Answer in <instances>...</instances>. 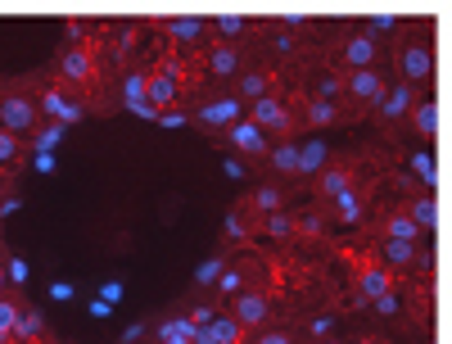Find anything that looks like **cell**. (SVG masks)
<instances>
[{"label":"cell","instance_id":"cell-1","mask_svg":"<svg viewBox=\"0 0 452 344\" xmlns=\"http://www.w3.org/2000/svg\"><path fill=\"white\" fill-rule=\"evenodd\" d=\"M36 122V109L28 95H0V131H9V136H18V131H28Z\"/></svg>","mask_w":452,"mask_h":344},{"label":"cell","instance_id":"cell-2","mask_svg":"<svg viewBox=\"0 0 452 344\" xmlns=\"http://www.w3.org/2000/svg\"><path fill=\"white\" fill-rule=\"evenodd\" d=\"M398 64H402V77H407V86H412V82H425L434 72V55H430L425 41H412V45H402Z\"/></svg>","mask_w":452,"mask_h":344},{"label":"cell","instance_id":"cell-3","mask_svg":"<svg viewBox=\"0 0 452 344\" xmlns=\"http://www.w3.org/2000/svg\"><path fill=\"white\" fill-rule=\"evenodd\" d=\"M272 317V303H267L263 290H240L236 294V322L240 326H263Z\"/></svg>","mask_w":452,"mask_h":344},{"label":"cell","instance_id":"cell-4","mask_svg":"<svg viewBox=\"0 0 452 344\" xmlns=\"http://www.w3.org/2000/svg\"><path fill=\"white\" fill-rule=\"evenodd\" d=\"M240 340H244V326L236 317H222V313L209 326H199V335H194V344H240Z\"/></svg>","mask_w":452,"mask_h":344},{"label":"cell","instance_id":"cell-5","mask_svg":"<svg viewBox=\"0 0 452 344\" xmlns=\"http://www.w3.org/2000/svg\"><path fill=\"white\" fill-rule=\"evenodd\" d=\"M253 127H263V131H285L290 127V114H285V104L276 100V95H263V100H253Z\"/></svg>","mask_w":452,"mask_h":344},{"label":"cell","instance_id":"cell-6","mask_svg":"<svg viewBox=\"0 0 452 344\" xmlns=\"http://www.w3.org/2000/svg\"><path fill=\"white\" fill-rule=\"evenodd\" d=\"M344 91L353 95V100H362V104H380L385 82L375 77V68H358V72H353V77L344 82Z\"/></svg>","mask_w":452,"mask_h":344},{"label":"cell","instance_id":"cell-7","mask_svg":"<svg viewBox=\"0 0 452 344\" xmlns=\"http://www.w3.org/2000/svg\"><path fill=\"white\" fill-rule=\"evenodd\" d=\"M231 145H236L240 154H253V158H263L272 150V145H267V131L253 127V122H236V127H231Z\"/></svg>","mask_w":452,"mask_h":344},{"label":"cell","instance_id":"cell-8","mask_svg":"<svg viewBox=\"0 0 452 344\" xmlns=\"http://www.w3.org/2000/svg\"><path fill=\"white\" fill-rule=\"evenodd\" d=\"M41 109L59 122V127H68V122H77V118H82V104H77V100H68L64 91H41Z\"/></svg>","mask_w":452,"mask_h":344},{"label":"cell","instance_id":"cell-9","mask_svg":"<svg viewBox=\"0 0 452 344\" xmlns=\"http://www.w3.org/2000/svg\"><path fill=\"white\" fill-rule=\"evenodd\" d=\"M412 104H417V86L402 82V86H394V91H385L375 109H380L385 118H407V114H412Z\"/></svg>","mask_w":452,"mask_h":344},{"label":"cell","instance_id":"cell-10","mask_svg":"<svg viewBox=\"0 0 452 344\" xmlns=\"http://www.w3.org/2000/svg\"><path fill=\"white\" fill-rule=\"evenodd\" d=\"M181 95V82L172 77V72H154L150 82H145V100H150L154 109H167Z\"/></svg>","mask_w":452,"mask_h":344},{"label":"cell","instance_id":"cell-11","mask_svg":"<svg viewBox=\"0 0 452 344\" xmlns=\"http://www.w3.org/2000/svg\"><path fill=\"white\" fill-rule=\"evenodd\" d=\"M385 290H394V276H389V267H366V272H362V290H358V303L380 299Z\"/></svg>","mask_w":452,"mask_h":344},{"label":"cell","instance_id":"cell-12","mask_svg":"<svg viewBox=\"0 0 452 344\" xmlns=\"http://www.w3.org/2000/svg\"><path fill=\"white\" fill-rule=\"evenodd\" d=\"M344 59L353 64V72H358V68H371V64H375V41H371L366 32L348 36V45H344Z\"/></svg>","mask_w":452,"mask_h":344},{"label":"cell","instance_id":"cell-13","mask_svg":"<svg viewBox=\"0 0 452 344\" xmlns=\"http://www.w3.org/2000/svg\"><path fill=\"white\" fill-rule=\"evenodd\" d=\"M59 72H64L68 82H91L95 64H91V55H87V50H77V45H72V50L59 59Z\"/></svg>","mask_w":452,"mask_h":344},{"label":"cell","instance_id":"cell-14","mask_svg":"<svg viewBox=\"0 0 452 344\" xmlns=\"http://www.w3.org/2000/svg\"><path fill=\"white\" fill-rule=\"evenodd\" d=\"M407 217H412V227H417V231H434V227H439V204H434V195L412 200V204H407Z\"/></svg>","mask_w":452,"mask_h":344},{"label":"cell","instance_id":"cell-15","mask_svg":"<svg viewBox=\"0 0 452 344\" xmlns=\"http://www.w3.org/2000/svg\"><path fill=\"white\" fill-rule=\"evenodd\" d=\"M412 122H417V136L430 141L439 131V104L434 100H417V104H412Z\"/></svg>","mask_w":452,"mask_h":344},{"label":"cell","instance_id":"cell-16","mask_svg":"<svg viewBox=\"0 0 452 344\" xmlns=\"http://www.w3.org/2000/svg\"><path fill=\"white\" fill-rule=\"evenodd\" d=\"M209 72L213 77H231V72H240V50L236 45H217L209 55Z\"/></svg>","mask_w":452,"mask_h":344},{"label":"cell","instance_id":"cell-17","mask_svg":"<svg viewBox=\"0 0 452 344\" xmlns=\"http://www.w3.org/2000/svg\"><path fill=\"white\" fill-rule=\"evenodd\" d=\"M167 32H172V41H199V36L209 32V23L194 18V14H181V18L167 23Z\"/></svg>","mask_w":452,"mask_h":344},{"label":"cell","instance_id":"cell-18","mask_svg":"<svg viewBox=\"0 0 452 344\" xmlns=\"http://www.w3.org/2000/svg\"><path fill=\"white\" fill-rule=\"evenodd\" d=\"M321 163H326V141H308V145L299 150V172H303V177H312V172H326Z\"/></svg>","mask_w":452,"mask_h":344},{"label":"cell","instance_id":"cell-19","mask_svg":"<svg viewBox=\"0 0 452 344\" xmlns=\"http://www.w3.org/2000/svg\"><path fill=\"white\" fill-rule=\"evenodd\" d=\"M385 267H407L412 258H417V244H407V240H385Z\"/></svg>","mask_w":452,"mask_h":344},{"label":"cell","instance_id":"cell-20","mask_svg":"<svg viewBox=\"0 0 452 344\" xmlns=\"http://www.w3.org/2000/svg\"><path fill=\"white\" fill-rule=\"evenodd\" d=\"M385 231H389L385 240H407V244H417V236H421V231L412 227V217H407V213H394V217H389V227H385Z\"/></svg>","mask_w":452,"mask_h":344},{"label":"cell","instance_id":"cell-21","mask_svg":"<svg viewBox=\"0 0 452 344\" xmlns=\"http://www.w3.org/2000/svg\"><path fill=\"white\" fill-rule=\"evenodd\" d=\"M236 114H240V100H217V104H204L199 109L204 122H231Z\"/></svg>","mask_w":452,"mask_h":344},{"label":"cell","instance_id":"cell-22","mask_svg":"<svg viewBox=\"0 0 452 344\" xmlns=\"http://www.w3.org/2000/svg\"><path fill=\"white\" fill-rule=\"evenodd\" d=\"M267 158H272L280 172H299V145H272Z\"/></svg>","mask_w":452,"mask_h":344},{"label":"cell","instance_id":"cell-23","mask_svg":"<svg viewBox=\"0 0 452 344\" xmlns=\"http://www.w3.org/2000/svg\"><path fill=\"white\" fill-rule=\"evenodd\" d=\"M9 335H18V340H36V335H41V313H23V308H18L14 330H9Z\"/></svg>","mask_w":452,"mask_h":344},{"label":"cell","instance_id":"cell-24","mask_svg":"<svg viewBox=\"0 0 452 344\" xmlns=\"http://www.w3.org/2000/svg\"><path fill=\"white\" fill-rule=\"evenodd\" d=\"M213 28H217V36H226V41H231V36H240L244 28H249V18H244V14H217Z\"/></svg>","mask_w":452,"mask_h":344},{"label":"cell","instance_id":"cell-25","mask_svg":"<svg viewBox=\"0 0 452 344\" xmlns=\"http://www.w3.org/2000/svg\"><path fill=\"white\" fill-rule=\"evenodd\" d=\"M14 317H18V303L0 294V344L9 340V330H14Z\"/></svg>","mask_w":452,"mask_h":344},{"label":"cell","instance_id":"cell-26","mask_svg":"<svg viewBox=\"0 0 452 344\" xmlns=\"http://www.w3.org/2000/svg\"><path fill=\"white\" fill-rule=\"evenodd\" d=\"M321 190L331 195V200H335V195H344V190H348V172H335V168L321 172Z\"/></svg>","mask_w":452,"mask_h":344},{"label":"cell","instance_id":"cell-27","mask_svg":"<svg viewBox=\"0 0 452 344\" xmlns=\"http://www.w3.org/2000/svg\"><path fill=\"white\" fill-rule=\"evenodd\" d=\"M240 95H249V100H263V95H267V77H263V72H249V77H240Z\"/></svg>","mask_w":452,"mask_h":344},{"label":"cell","instance_id":"cell-28","mask_svg":"<svg viewBox=\"0 0 452 344\" xmlns=\"http://www.w3.org/2000/svg\"><path fill=\"white\" fill-rule=\"evenodd\" d=\"M59 141H64V127H59V122H50V127L36 136V154H50V145H59Z\"/></svg>","mask_w":452,"mask_h":344},{"label":"cell","instance_id":"cell-29","mask_svg":"<svg viewBox=\"0 0 452 344\" xmlns=\"http://www.w3.org/2000/svg\"><path fill=\"white\" fill-rule=\"evenodd\" d=\"M217 290H226V294H240V290H244V272H236V267H226V272L217 276Z\"/></svg>","mask_w":452,"mask_h":344},{"label":"cell","instance_id":"cell-30","mask_svg":"<svg viewBox=\"0 0 452 344\" xmlns=\"http://www.w3.org/2000/svg\"><path fill=\"white\" fill-rule=\"evenodd\" d=\"M308 118L316 122V127H326V122L335 118V104H326V100H312V104H308Z\"/></svg>","mask_w":452,"mask_h":344},{"label":"cell","instance_id":"cell-31","mask_svg":"<svg viewBox=\"0 0 452 344\" xmlns=\"http://www.w3.org/2000/svg\"><path fill=\"white\" fill-rule=\"evenodd\" d=\"M339 91H344V82H339V77H321V82H316V100H326V104H331Z\"/></svg>","mask_w":452,"mask_h":344},{"label":"cell","instance_id":"cell-32","mask_svg":"<svg viewBox=\"0 0 452 344\" xmlns=\"http://www.w3.org/2000/svg\"><path fill=\"white\" fill-rule=\"evenodd\" d=\"M290 227H294V222H290L280 208H276V213H267V236H290Z\"/></svg>","mask_w":452,"mask_h":344},{"label":"cell","instance_id":"cell-33","mask_svg":"<svg viewBox=\"0 0 452 344\" xmlns=\"http://www.w3.org/2000/svg\"><path fill=\"white\" fill-rule=\"evenodd\" d=\"M335 204H339V217H344V222H358V200H353V190L335 195Z\"/></svg>","mask_w":452,"mask_h":344},{"label":"cell","instance_id":"cell-34","mask_svg":"<svg viewBox=\"0 0 452 344\" xmlns=\"http://www.w3.org/2000/svg\"><path fill=\"white\" fill-rule=\"evenodd\" d=\"M412 168H417V177L425 181V186H434V158L430 154H417V158H412Z\"/></svg>","mask_w":452,"mask_h":344},{"label":"cell","instance_id":"cell-35","mask_svg":"<svg viewBox=\"0 0 452 344\" xmlns=\"http://www.w3.org/2000/svg\"><path fill=\"white\" fill-rule=\"evenodd\" d=\"M222 272H226V263H217V258H213V263L199 267V276H194V281H199V286H217V276H222Z\"/></svg>","mask_w":452,"mask_h":344},{"label":"cell","instance_id":"cell-36","mask_svg":"<svg viewBox=\"0 0 452 344\" xmlns=\"http://www.w3.org/2000/svg\"><path fill=\"white\" fill-rule=\"evenodd\" d=\"M258 208H263V213H276V208H280V190L276 186H263L258 190Z\"/></svg>","mask_w":452,"mask_h":344},{"label":"cell","instance_id":"cell-37","mask_svg":"<svg viewBox=\"0 0 452 344\" xmlns=\"http://www.w3.org/2000/svg\"><path fill=\"white\" fill-rule=\"evenodd\" d=\"M14 154H18V136L0 131V163H14Z\"/></svg>","mask_w":452,"mask_h":344},{"label":"cell","instance_id":"cell-38","mask_svg":"<svg viewBox=\"0 0 452 344\" xmlns=\"http://www.w3.org/2000/svg\"><path fill=\"white\" fill-rule=\"evenodd\" d=\"M213 317H217V308H213V303H194V308H190V322H194V326H209Z\"/></svg>","mask_w":452,"mask_h":344},{"label":"cell","instance_id":"cell-39","mask_svg":"<svg viewBox=\"0 0 452 344\" xmlns=\"http://www.w3.org/2000/svg\"><path fill=\"white\" fill-rule=\"evenodd\" d=\"M371 303H375V308H380L385 317H389V313H398V294H394V290H385L380 299H371Z\"/></svg>","mask_w":452,"mask_h":344},{"label":"cell","instance_id":"cell-40","mask_svg":"<svg viewBox=\"0 0 452 344\" xmlns=\"http://www.w3.org/2000/svg\"><path fill=\"white\" fill-rule=\"evenodd\" d=\"M140 95H145V77L131 72V77H127V100H140Z\"/></svg>","mask_w":452,"mask_h":344},{"label":"cell","instance_id":"cell-41","mask_svg":"<svg viewBox=\"0 0 452 344\" xmlns=\"http://www.w3.org/2000/svg\"><path fill=\"white\" fill-rule=\"evenodd\" d=\"M331 326H335V322H331V313H326V317H312V335H316V340L331 335Z\"/></svg>","mask_w":452,"mask_h":344},{"label":"cell","instance_id":"cell-42","mask_svg":"<svg viewBox=\"0 0 452 344\" xmlns=\"http://www.w3.org/2000/svg\"><path fill=\"white\" fill-rule=\"evenodd\" d=\"M253 344H290V335H285V330H267V335H258Z\"/></svg>","mask_w":452,"mask_h":344},{"label":"cell","instance_id":"cell-43","mask_svg":"<svg viewBox=\"0 0 452 344\" xmlns=\"http://www.w3.org/2000/svg\"><path fill=\"white\" fill-rule=\"evenodd\" d=\"M9 281H28V263H23V258L9 263Z\"/></svg>","mask_w":452,"mask_h":344},{"label":"cell","instance_id":"cell-44","mask_svg":"<svg viewBox=\"0 0 452 344\" xmlns=\"http://www.w3.org/2000/svg\"><path fill=\"white\" fill-rule=\"evenodd\" d=\"M371 28H375V32H389V28H394V14H375Z\"/></svg>","mask_w":452,"mask_h":344},{"label":"cell","instance_id":"cell-45","mask_svg":"<svg viewBox=\"0 0 452 344\" xmlns=\"http://www.w3.org/2000/svg\"><path fill=\"white\" fill-rule=\"evenodd\" d=\"M127 104H131V109H136V114H140V118H154V104H150V100H127Z\"/></svg>","mask_w":452,"mask_h":344},{"label":"cell","instance_id":"cell-46","mask_svg":"<svg viewBox=\"0 0 452 344\" xmlns=\"http://www.w3.org/2000/svg\"><path fill=\"white\" fill-rule=\"evenodd\" d=\"M299 227H303V231H321V217L308 213V217H299Z\"/></svg>","mask_w":452,"mask_h":344},{"label":"cell","instance_id":"cell-47","mask_svg":"<svg viewBox=\"0 0 452 344\" xmlns=\"http://www.w3.org/2000/svg\"><path fill=\"white\" fill-rule=\"evenodd\" d=\"M226 231H231V236H244V222H240V213H231V217H226Z\"/></svg>","mask_w":452,"mask_h":344},{"label":"cell","instance_id":"cell-48","mask_svg":"<svg viewBox=\"0 0 452 344\" xmlns=\"http://www.w3.org/2000/svg\"><path fill=\"white\" fill-rule=\"evenodd\" d=\"M36 172H55V158L50 154H36Z\"/></svg>","mask_w":452,"mask_h":344},{"label":"cell","instance_id":"cell-49","mask_svg":"<svg viewBox=\"0 0 452 344\" xmlns=\"http://www.w3.org/2000/svg\"><path fill=\"white\" fill-rule=\"evenodd\" d=\"M163 122H167V127H181V122H186V114H177V109H167V114H163Z\"/></svg>","mask_w":452,"mask_h":344},{"label":"cell","instance_id":"cell-50","mask_svg":"<svg viewBox=\"0 0 452 344\" xmlns=\"http://www.w3.org/2000/svg\"><path fill=\"white\" fill-rule=\"evenodd\" d=\"M222 168H226V177H244V168H240V158H226V163H222Z\"/></svg>","mask_w":452,"mask_h":344},{"label":"cell","instance_id":"cell-51","mask_svg":"<svg viewBox=\"0 0 452 344\" xmlns=\"http://www.w3.org/2000/svg\"><path fill=\"white\" fill-rule=\"evenodd\" d=\"M100 294H104V299H109V303H114V299H118V294H122V286H118V281H109V286H104Z\"/></svg>","mask_w":452,"mask_h":344},{"label":"cell","instance_id":"cell-52","mask_svg":"<svg viewBox=\"0 0 452 344\" xmlns=\"http://www.w3.org/2000/svg\"><path fill=\"white\" fill-rule=\"evenodd\" d=\"M163 344H190V340H186V335H167Z\"/></svg>","mask_w":452,"mask_h":344},{"label":"cell","instance_id":"cell-53","mask_svg":"<svg viewBox=\"0 0 452 344\" xmlns=\"http://www.w3.org/2000/svg\"><path fill=\"white\" fill-rule=\"evenodd\" d=\"M316 344H339V340H331V335H326V340H316Z\"/></svg>","mask_w":452,"mask_h":344},{"label":"cell","instance_id":"cell-54","mask_svg":"<svg viewBox=\"0 0 452 344\" xmlns=\"http://www.w3.org/2000/svg\"><path fill=\"white\" fill-rule=\"evenodd\" d=\"M358 344H380V340H358Z\"/></svg>","mask_w":452,"mask_h":344},{"label":"cell","instance_id":"cell-55","mask_svg":"<svg viewBox=\"0 0 452 344\" xmlns=\"http://www.w3.org/2000/svg\"><path fill=\"white\" fill-rule=\"evenodd\" d=\"M0 281H5V276H0Z\"/></svg>","mask_w":452,"mask_h":344}]
</instances>
